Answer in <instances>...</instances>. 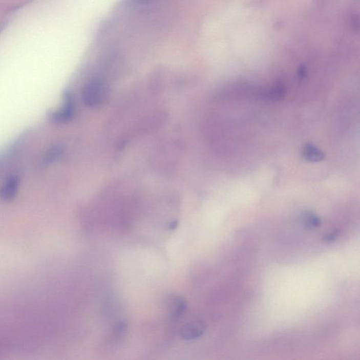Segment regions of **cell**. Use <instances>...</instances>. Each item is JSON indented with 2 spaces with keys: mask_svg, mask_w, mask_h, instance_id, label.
Returning a JSON list of instances; mask_svg holds the SVG:
<instances>
[{
  "mask_svg": "<svg viewBox=\"0 0 360 360\" xmlns=\"http://www.w3.org/2000/svg\"><path fill=\"white\" fill-rule=\"evenodd\" d=\"M165 304L170 315L173 318L181 317L187 310L188 305L185 300L173 294L167 295Z\"/></svg>",
  "mask_w": 360,
  "mask_h": 360,
  "instance_id": "3957f363",
  "label": "cell"
},
{
  "mask_svg": "<svg viewBox=\"0 0 360 360\" xmlns=\"http://www.w3.org/2000/svg\"><path fill=\"white\" fill-rule=\"evenodd\" d=\"M75 112L74 100L69 92L63 94V105L58 110L52 111L49 115V119L54 123H64L72 119Z\"/></svg>",
  "mask_w": 360,
  "mask_h": 360,
  "instance_id": "6da1fadb",
  "label": "cell"
},
{
  "mask_svg": "<svg viewBox=\"0 0 360 360\" xmlns=\"http://www.w3.org/2000/svg\"><path fill=\"white\" fill-rule=\"evenodd\" d=\"M205 331V324L201 320H195L186 324L180 330L181 337L184 340H194L201 338Z\"/></svg>",
  "mask_w": 360,
  "mask_h": 360,
  "instance_id": "277c9868",
  "label": "cell"
},
{
  "mask_svg": "<svg viewBox=\"0 0 360 360\" xmlns=\"http://www.w3.org/2000/svg\"><path fill=\"white\" fill-rule=\"evenodd\" d=\"M62 152H63V149L61 148V146L58 145V146L52 147L47 152L46 156H45V163H52L53 162L56 161L60 157Z\"/></svg>",
  "mask_w": 360,
  "mask_h": 360,
  "instance_id": "9c48e42d",
  "label": "cell"
},
{
  "mask_svg": "<svg viewBox=\"0 0 360 360\" xmlns=\"http://www.w3.org/2000/svg\"><path fill=\"white\" fill-rule=\"evenodd\" d=\"M302 155L305 160L312 163H316L325 159V154L323 152L312 144H306L303 147Z\"/></svg>",
  "mask_w": 360,
  "mask_h": 360,
  "instance_id": "52a82bcc",
  "label": "cell"
},
{
  "mask_svg": "<svg viewBox=\"0 0 360 360\" xmlns=\"http://www.w3.org/2000/svg\"><path fill=\"white\" fill-rule=\"evenodd\" d=\"M107 90L101 81L95 80L87 86L84 91V100L87 105L98 107L107 97Z\"/></svg>",
  "mask_w": 360,
  "mask_h": 360,
  "instance_id": "7a4b0ae2",
  "label": "cell"
},
{
  "mask_svg": "<svg viewBox=\"0 0 360 360\" xmlns=\"http://www.w3.org/2000/svg\"><path fill=\"white\" fill-rule=\"evenodd\" d=\"M20 186V179L12 175L7 179L0 188V199L4 201H10L16 197Z\"/></svg>",
  "mask_w": 360,
  "mask_h": 360,
  "instance_id": "5b68a950",
  "label": "cell"
},
{
  "mask_svg": "<svg viewBox=\"0 0 360 360\" xmlns=\"http://www.w3.org/2000/svg\"><path fill=\"white\" fill-rule=\"evenodd\" d=\"M301 222L305 227L314 229L322 225L321 218L312 211H305L301 216Z\"/></svg>",
  "mask_w": 360,
  "mask_h": 360,
  "instance_id": "ba28073f",
  "label": "cell"
},
{
  "mask_svg": "<svg viewBox=\"0 0 360 360\" xmlns=\"http://www.w3.org/2000/svg\"><path fill=\"white\" fill-rule=\"evenodd\" d=\"M286 89L282 82H277L270 89L261 92V96L269 101H280L286 97Z\"/></svg>",
  "mask_w": 360,
  "mask_h": 360,
  "instance_id": "8992f818",
  "label": "cell"
},
{
  "mask_svg": "<svg viewBox=\"0 0 360 360\" xmlns=\"http://www.w3.org/2000/svg\"><path fill=\"white\" fill-rule=\"evenodd\" d=\"M338 234L339 231L338 230H335V231H331V232L327 234V235L324 236V240L326 242H332V241H334L335 239L338 238Z\"/></svg>",
  "mask_w": 360,
  "mask_h": 360,
  "instance_id": "30bf717a",
  "label": "cell"
},
{
  "mask_svg": "<svg viewBox=\"0 0 360 360\" xmlns=\"http://www.w3.org/2000/svg\"><path fill=\"white\" fill-rule=\"evenodd\" d=\"M177 225H178L177 221L171 222V225H169L170 229H174L177 227Z\"/></svg>",
  "mask_w": 360,
  "mask_h": 360,
  "instance_id": "7c38bea8",
  "label": "cell"
},
{
  "mask_svg": "<svg viewBox=\"0 0 360 360\" xmlns=\"http://www.w3.org/2000/svg\"><path fill=\"white\" fill-rule=\"evenodd\" d=\"M152 1L153 0H124V3L128 5H140Z\"/></svg>",
  "mask_w": 360,
  "mask_h": 360,
  "instance_id": "8fae6325",
  "label": "cell"
}]
</instances>
